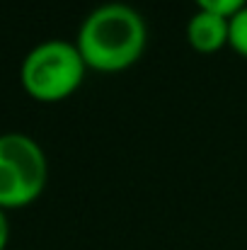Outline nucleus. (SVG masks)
Wrapping results in <instances>:
<instances>
[{"label": "nucleus", "instance_id": "obj_1", "mask_svg": "<svg viewBox=\"0 0 247 250\" xmlns=\"http://www.w3.org/2000/svg\"><path fill=\"white\" fill-rule=\"evenodd\" d=\"M148 24L143 15L126 2H102L80 22L76 46L87 71L121 73L143 56Z\"/></svg>", "mask_w": 247, "mask_h": 250}, {"label": "nucleus", "instance_id": "obj_2", "mask_svg": "<svg viewBox=\"0 0 247 250\" xmlns=\"http://www.w3.org/2000/svg\"><path fill=\"white\" fill-rule=\"evenodd\" d=\"M87 66L76 42L46 39L32 46L19 66L24 92L39 102H61L82 85Z\"/></svg>", "mask_w": 247, "mask_h": 250}, {"label": "nucleus", "instance_id": "obj_3", "mask_svg": "<svg viewBox=\"0 0 247 250\" xmlns=\"http://www.w3.org/2000/svg\"><path fill=\"white\" fill-rule=\"evenodd\" d=\"M49 180L44 148L27 134H0V209L34 204Z\"/></svg>", "mask_w": 247, "mask_h": 250}, {"label": "nucleus", "instance_id": "obj_4", "mask_svg": "<svg viewBox=\"0 0 247 250\" xmlns=\"http://www.w3.org/2000/svg\"><path fill=\"white\" fill-rule=\"evenodd\" d=\"M230 24L228 17L209 10H196L187 20V42L199 54H216L228 46Z\"/></svg>", "mask_w": 247, "mask_h": 250}, {"label": "nucleus", "instance_id": "obj_5", "mask_svg": "<svg viewBox=\"0 0 247 250\" xmlns=\"http://www.w3.org/2000/svg\"><path fill=\"white\" fill-rule=\"evenodd\" d=\"M230 24V37H228V46L247 59V5L243 10H238L233 17H228Z\"/></svg>", "mask_w": 247, "mask_h": 250}, {"label": "nucleus", "instance_id": "obj_6", "mask_svg": "<svg viewBox=\"0 0 247 250\" xmlns=\"http://www.w3.org/2000/svg\"><path fill=\"white\" fill-rule=\"evenodd\" d=\"M196 10H209V12H218L223 17H233L238 10H243L247 0H194Z\"/></svg>", "mask_w": 247, "mask_h": 250}, {"label": "nucleus", "instance_id": "obj_7", "mask_svg": "<svg viewBox=\"0 0 247 250\" xmlns=\"http://www.w3.org/2000/svg\"><path fill=\"white\" fill-rule=\"evenodd\" d=\"M7 241H10V221L5 216V209H0V250L7 248Z\"/></svg>", "mask_w": 247, "mask_h": 250}]
</instances>
